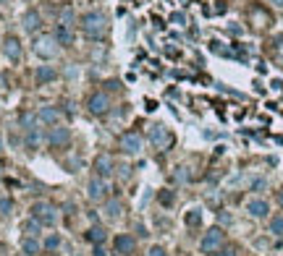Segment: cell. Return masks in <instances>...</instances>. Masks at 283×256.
<instances>
[{
  "label": "cell",
  "mask_w": 283,
  "mask_h": 256,
  "mask_svg": "<svg viewBox=\"0 0 283 256\" xmlns=\"http://www.w3.org/2000/svg\"><path fill=\"white\" fill-rule=\"evenodd\" d=\"M79 27H81L84 37H90V39H102V37L107 34V18H105L100 11H90V13L81 16Z\"/></svg>",
  "instance_id": "cell-1"
},
{
  "label": "cell",
  "mask_w": 283,
  "mask_h": 256,
  "mask_svg": "<svg viewBox=\"0 0 283 256\" xmlns=\"http://www.w3.org/2000/svg\"><path fill=\"white\" fill-rule=\"evenodd\" d=\"M32 217L42 225V227H50L58 222V209L50 204V201H37L32 204Z\"/></svg>",
  "instance_id": "cell-2"
},
{
  "label": "cell",
  "mask_w": 283,
  "mask_h": 256,
  "mask_svg": "<svg viewBox=\"0 0 283 256\" xmlns=\"http://www.w3.org/2000/svg\"><path fill=\"white\" fill-rule=\"evenodd\" d=\"M223 243H226V232H223V227H210L207 232H205V238H202V243H200V251L202 253H217L223 248Z\"/></svg>",
  "instance_id": "cell-3"
},
{
  "label": "cell",
  "mask_w": 283,
  "mask_h": 256,
  "mask_svg": "<svg viewBox=\"0 0 283 256\" xmlns=\"http://www.w3.org/2000/svg\"><path fill=\"white\" fill-rule=\"evenodd\" d=\"M58 48H60V44H58V42H55V37H50V34L37 37V39H34V44H32L34 55H37V58H42V60H53V58L58 55Z\"/></svg>",
  "instance_id": "cell-4"
},
{
  "label": "cell",
  "mask_w": 283,
  "mask_h": 256,
  "mask_svg": "<svg viewBox=\"0 0 283 256\" xmlns=\"http://www.w3.org/2000/svg\"><path fill=\"white\" fill-rule=\"evenodd\" d=\"M149 144L155 147V149H170L173 147V133H170V128H165L163 123H155L149 128Z\"/></svg>",
  "instance_id": "cell-5"
},
{
  "label": "cell",
  "mask_w": 283,
  "mask_h": 256,
  "mask_svg": "<svg viewBox=\"0 0 283 256\" xmlns=\"http://www.w3.org/2000/svg\"><path fill=\"white\" fill-rule=\"evenodd\" d=\"M107 194H111V185H107V178L95 175L90 183H86V196H90V201H107Z\"/></svg>",
  "instance_id": "cell-6"
},
{
  "label": "cell",
  "mask_w": 283,
  "mask_h": 256,
  "mask_svg": "<svg viewBox=\"0 0 283 256\" xmlns=\"http://www.w3.org/2000/svg\"><path fill=\"white\" fill-rule=\"evenodd\" d=\"M48 144L53 147V149H66L69 144H71V131L66 128V126H53L50 131H48Z\"/></svg>",
  "instance_id": "cell-7"
},
{
  "label": "cell",
  "mask_w": 283,
  "mask_h": 256,
  "mask_svg": "<svg viewBox=\"0 0 283 256\" xmlns=\"http://www.w3.org/2000/svg\"><path fill=\"white\" fill-rule=\"evenodd\" d=\"M121 152L128 154V157L139 154V152H142V136H139L137 131H126V133L121 136Z\"/></svg>",
  "instance_id": "cell-8"
},
{
  "label": "cell",
  "mask_w": 283,
  "mask_h": 256,
  "mask_svg": "<svg viewBox=\"0 0 283 256\" xmlns=\"http://www.w3.org/2000/svg\"><path fill=\"white\" fill-rule=\"evenodd\" d=\"M86 107H90L92 115H107V110H111V97H107V91H95L90 97V102H86Z\"/></svg>",
  "instance_id": "cell-9"
},
{
  "label": "cell",
  "mask_w": 283,
  "mask_h": 256,
  "mask_svg": "<svg viewBox=\"0 0 283 256\" xmlns=\"http://www.w3.org/2000/svg\"><path fill=\"white\" fill-rule=\"evenodd\" d=\"M247 212H249L252 217H257V220H263V217H268V212H270V204H268L265 199H249V201H247Z\"/></svg>",
  "instance_id": "cell-10"
},
{
  "label": "cell",
  "mask_w": 283,
  "mask_h": 256,
  "mask_svg": "<svg viewBox=\"0 0 283 256\" xmlns=\"http://www.w3.org/2000/svg\"><path fill=\"white\" fill-rule=\"evenodd\" d=\"M53 37H55V42L60 44V48H69V44L74 42V32H71V27H69V24H55Z\"/></svg>",
  "instance_id": "cell-11"
},
{
  "label": "cell",
  "mask_w": 283,
  "mask_h": 256,
  "mask_svg": "<svg viewBox=\"0 0 283 256\" xmlns=\"http://www.w3.org/2000/svg\"><path fill=\"white\" fill-rule=\"evenodd\" d=\"M3 53H6L8 60H13V63L21 60V42H18V37H6V42H3Z\"/></svg>",
  "instance_id": "cell-12"
},
{
  "label": "cell",
  "mask_w": 283,
  "mask_h": 256,
  "mask_svg": "<svg viewBox=\"0 0 283 256\" xmlns=\"http://www.w3.org/2000/svg\"><path fill=\"white\" fill-rule=\"evenodd\" d=\"M95 170H97V175L100 178H107L113 170H116V165H113V157L111 154H100L97 159H95Z\"/></svg>",
  "instance_id": "cell-13"
},
{
  "label": "cell",
  "mask_w": 283,
  "mask_h": 256,
  "mask_svg": "<svg viewBox=\"0 0 283 256\" xmlns=\"http://www.w3.org/2000/svg\"><path fill=\"white\" fill-rule=\"evenodd\" d=\"M58 79V71L53 65H37V71H34V81L37 84H50Z\"/></svg>",
  "instance_id": "cell-14"
},
{
  "label": "cell",
  "mask_w": 283,
  "mask_h": 256,
  "mask_svg": "<svg viewBox=\"0 0 283 256\" xmlns=\"http://www.w3.org/2000/svg\"><path fill=\"white\" fill-rule=\"evenodd\" d=\"M134 248H137V241H134L132 236H126V232H121V236L116 238V251H118L121 256L134 253Z\"/></svg>",
  "instance_id": "cell-15"
},
{
  "label": "cell",
  "mask_w": 283,
  "mask_h": 256,
  "mask_svg": "<svg viewBox=\"0 0 283 256\" xmlns=\"http://www.w3.org/2000/svg\"><path fill=\"white\" fill-rule=\"evenodd\" d=\"M37 118H39L42 123H48V126H55V123H58V118H60V110H58V107L45 105V107L39 110V115H37Z\"/></svg>",
  "instance_id": "cell-16"
},
{
  "label": "cell",
  "mask_w": 283,
  "mask_h": 256,
  "mask_svg": "<svg viewBox=\"0 0 283 256\" xmlns=\"http://www.w3.org/2000/svg\"><path fill=\"white\" fill-rule=\"evenodd\" d=\"M39 27H42V16L37 11H27L24 13V29L27 32H37Z\"/></svg>",
  "instance_id": "cell-17"
},
{
  "label": "cell",
  "mask_w": 283,
  "mask_h": 256,
  "mask_svg": "<svg viewBox=\"0 0 283 256\" xmlns=\"http://www.w3.org/2000/svg\"><path fill=\"white\" fill-rule=\"evenodd\" d=\"M105 238H107V232H105V227H90V230H86V241H90V243H95V246H102L105 243Z\"/></svg>",
  "instance_id": "cell-18"
},
{
  "label": "cell",
  "mask_w": 283,
  "mask_h": 256,
  "mask_svg": "<svg viewBox=\"0 0 283 256\" xmlns=\"http://www.w3.org/2000/svg\"><path fill=\"white\" fill-rule=\"evenodd\" d=\"M24 144H27V149H39V144H42V131L39 128H29L27 131V138H24Z\"/></svg>",
  "instance_id": "cell-19"
},
{
  "label": "cell",
  "mask_w": 283,
  "mask_h": 256,
  "mask_svg": "<svg viewBox=\"0 0 283 256\" xmlns=\"http://www.w3.org/2000/svg\"><path fill=\"white\" fill-rule=\"evenodd\" d=\"M121 212H123V206H121L118 199H107V201H105V215H107V220H118Z\"/></svg>",
  "instance_id": "cell-20"
},
{
  "label": "cell",
  "mask_w": 283,
  "mask_h": 256,
  "mask_svg": "<svg viewBox=\"0 0 283 256\" xmlns=\"http://www.w3.org/2000/svg\"><path fill=\"white\" fill-rule=\"evenodd\" d=\"M210 53L221 55V58H233V55H236L231 48H226V44H223V42H217V39H212V42H210Z\"/></svg>",
  "instance_id": "cell-21"
},
{
  "label": "cell",
  "mask_w": 283,
  "mask_h": 256,
  "mask_svg": "<svg viewBox=\"0 0 283 256\" xmlns=\"http://www.w3.org/2000/svg\"><path fill=\"white\" fill-rule=\"evenodd\" d=\"M39 248H42V246H39V241H37V238H29V236L24 238V243H21V251H24L27 256H37V253H39Z\"/></svg>",
  "instance_id": "cell-22"
},
{
  "label": "cell",
  "mask_w": 283,
  "mask_h": 256,
  "mask_svg": "<svg viewBox=\"0 0 283 256\" xmlns=\"http://www.w3.org/2000/svg\"><path fill=\"white\" fill-rule=\"evenodd\" d=\"M37 121H39V118H37L34 112H21V118H18L21 128H27V131H29V128H37Z\"/></svg>",
  "instance_id": "cell-23"
},
{
  "label": "cell",
  "mask_w": 283,
  "mask_h": 256,
  "mask_svg": "<svg viewBox=\"0 0 283 256\" xmlns=\"http://www.w3.org/2000/svg\"><path fill=\"white\" fill-rule=\"evenodd\" d=\"M184 222H186L189 227H197V225L202 222V209H189L186 217H184Z\"/></svg>",
  "instance_id": "cell-24"
},
{
  "label": "cell",
  "mask_w": 283,
  "mask_h": 256,
  "mask_svg": "<svg viewBox=\"0 0 283 256\" xmlns=\"http://www.w3.org/2000/svg\"><path fill=\"white\" fill-rule=\"evenodd\" d=\"M39 230H42V225H39V222H37L34 217L24 222V232H27L29 238H37V236H39Z\"/></svg>",
  "instance_id": "cell-25"
},
{
  "label": "cell",
  "mask_w": 283,
  "mask_h": 256,
  "mask_svg": "<svg viewBox=\"0 0 283 256\" xmlns=\"http://www.w3.org/2000/svg\"><path fill=\"white\" fill-rule=\"evenodd\" d=\"M270 232L273 236H283V215H275L270 220Z\"/></svg>",
  "instance_id": "cell-26"
},
{
  "label": "cell",
  "mask_w": 283,
  "mask_h": 256,
  "mask_svg": "<svg viewBox=\"0 0 283 256\" xmlns=\"http://www.w3.org/2000/svg\"><path fill=\"white\" fill-rule=\"evenodd\" d=\"M158 201H160L163 206H170L173 201H176V196H173V191H160V194H158Z\"/></svg>",
  "instance_id": "cell-27"
},
{
  "label": "cell",
  "mask_w": 283,
  "mask_h": 256,
  "mask_svg": "<svg viewBox=\"0 0 283 256\" xmlns=\"http://www.w3.org/2000/svg\"><path fill=\"white\" fill-rule=\"evenodd\" d=\"M13 209V201L11 199H0V217H8Z\"/></svg>",
  "instance_id": "cell-28"
},
{
  "label": "cell",
  "mask_w": 283,
  "mask_h": 256,
  "mask_svg": "<svg viewBox=\"0 0 283 256\" xmlns=\"http://www.w3.org/2000/svg\"><path fill=\"white\" fill-rule=\"evenodd\" d=\"M249 189H252V191H265V189H268V180H265V178H254V180L249 183Z\"/></svg>",
  "instance_id": "cell-29"
},
{
  "label": "cell",
  "mask_w": 283,
  "mask_h": 256,
  "mask_svg": "<svg viewBox=\"0 0 283 256\" xmlns=\"http://www.w3.org/2000/svg\"><path fill=\"white\" fill-rule=\"evenodd\" d=\"M45 248H48V251H58V248H60V238H58V236H50V238L45 241Z\"/></svg>",
  "instance_id": "cell-30"
},
{
  "label": "cell",
  "mask_w": 283,
  "mask_h": 256,
  "mask_svg": "<svg viewBox=\"0 0 283 256\" xmlns=\"http://www.w3.org/2000/svg\"><path fill=\"white\" fill-rule=\"evenodd\" d=\"M170 24H179V27H184V24H186V16H184L181 11H176V13H170Z\"/></svg>",
  "instance_id": "cell-31"
},
{
  "label": "cell",
  "mask_w": 283,
  "mask_h": 256,
  "mask_svg": "<svg viewBox=\"0 0 283 256\" xmlns=\"http://www.w3.org/2000/svg\"><path fill=\"white\" fill-rule=\"evenodd\" d=\"M215 3H217V6H215V11H212V13H217V16L226 13V8H228V6H226V0H215Z\"/></svg>",
  "instance_id": "cell-32"
},
{
  "label": "cell",
  "mask_w": 283,
  "mask_h": 256,
  "mask_svg": "<svg viewBox=\"0 0 283 256\" xmlns=\"http://www.w3.org/2000/svg\"><path fill=\"white\" fill-rule=\"evenodd\" d=\"M228 34H233V37H242V34H244V29L238 27V24H231V27H228Z\"/></svg>",
  "instance_id": "cell-33"
},
{
  "label": "cell",
  "mask_w": 283,
  "mask_h": 256,
  "mask_svg": "<svg viewBox=\"0 0 283 256\" xmlns=\"http://www.w3.org/2000/svg\"><path fill=\"white\" fill-rule=\"evenodd\" d=\"M147 256H165V248H163V246H152Z\"/></svg>",
  "instance_id": "cell-34"
},
{
  "label": "cell",
  "mask_w": 283,
  "mask_h": 256,
  "mask_svg": "<svg viewBox=\"0 0 283 256\" xmlns=\"http://www.w3.org/2000/svg\"><path fill=\"white\" fill-rule=\"evenodd\" d=\"M270 86H273V91L283 95V81H280V79H273V81H270Z\"/></svg>",
  "instance_id": "cell-35"
},
{
  "label": "cell",
  "mask_w": 283,
  "mask_h": 256,
  "mask_svg": "<svg viewBox=\"0 0 283 256\" xmlns=\"http://www.w3.org/2000/svg\"><path fill=\"white\" fill-rule=\"evenodd\" d=\"M105 89H107V91H118V89H121V81H116V79H113V81H107Z\"/></svg>",
  "instance_id": "cell-36"
},
{
  "label": "cell",
  "mask_w": 283,
  "mask_h": 256,
  "mask_svg": "<svg viewBox=\"0 0 283 256\" xmlns=\"http://www.w3.org/2000/svg\"><path fill=\"white\" fill-rule=\"evenodd\" d=\"M275 50H278V55L283 58V37H278V39H275Z\"/></svg>",
  "instance_id": "cell-37"
},
{
  "label": "cell",
  "mask_w": 283,
  "mask_h": 256,
  "mask_svg": "<svg viewBox=\"0 0 283 256\" xmlns=\"http://www.w3.org/2000/svg\"><path fill=\"white\" fill-rule=\"evenodd\" d=\"M165 55H168V58H179V50H176V48H168Z\"/></svg>",
  "instance_id": "cell-38"
},
{
  "label": "cell",
  "mask_w": 283,
  "mask_h": 256,
  "mask_svg": "<svg viewBox=\"0 0 283 256\" xmlns=\"http://www.w3.org/2000/svg\"><path fill=\"white\" fill-rule=\"evenodd\" d=\"M95 256H107V251L102 246H95Z\"/></svg>",
  "instance_id": "cell-39"
},
{
  "label": "cell",
  "mask_w": 283,
  "mask_h": 256,
  "mask_svg": "<svg viewBox=\"0 0 283 256\" xmlns=\"http://www.w3.org/2000/svg\"><path fill=\"white\" fill-rule=\"evenodd\" d=\"M147 110H149V112L158 110V102H155V100H147Z\"/></svg>",
  "instance_id": "cell-40"
},
{
  "label": "cell",
  "mask_w": 283,
  "mask_h": 256,
  "mask_svg": "<svg viewBox=\"0 0 283 256\" xmlns=\"http://www.w3.org/2000/svg\"><path fill=\"white\" fill-rule=\"evenodd\" d=\"M273 6H278V8H283V0H270Z\"/></svg>",
  "instance_id": "cell-41"
},
{
  "label": "cell",
  "mask_w": 283,
  "mask_h": 256,
  "mask_svg": "<svg viewBox=\"0 0 283 256\" xmlns=\"http://www.w3.org/2000/svg\"><path fill=\"white\" fill-rule=\"evenodd\" d=\"M278 204L283 206V191H278Z\"/></svg>",
  "instance_id": "cell-42"
},
{
  "label": "cell",
  "mask_w": 283,
  "mask_h": 256,
  "mask_svg": "<svg viewBox=\"0 0 283 256\" xmlns=\"http://www.w3.org/2000/svg\"><path fill=\"white\" fill-rule=\"evenodd\" d=\"M0 3H6V0H0Z\"/></svg>",
  "instance_id": "cell-43"
}]
</instances>
